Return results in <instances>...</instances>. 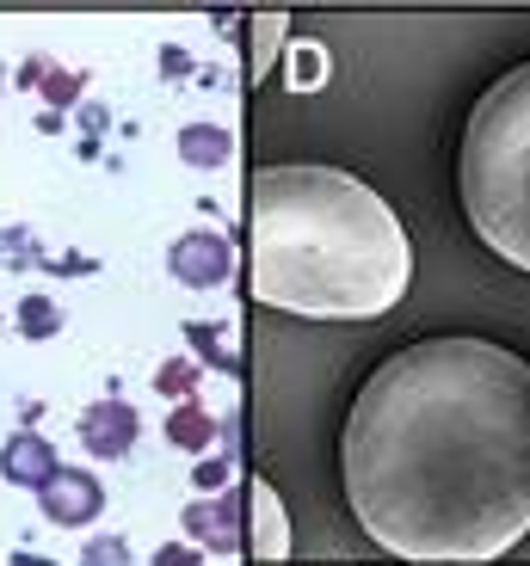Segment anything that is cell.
Returning a JSON list of instances; mask_svg holds the SVG:
<instances>
[{
  "mask_svg": "<svg viewBox=\"0 0 530 566\" xmlns=\"http://www.w3.org/2000/svg\"><path fill=\"white\" fill-rule=\"evenodd\" d=\"M148 566H204V548H179V542H173V548H155Z\"/></svg>",
  "mask_w": 530,
  "mask_h": 566,
  "instance_id": "17",
  "label": "cell"
},
{
  "mask_svg": "<svg viewBox=\"0 0 530 566\" xmlns=\"http://www.w3.org/2000/svg\"><path fill=\"white\" fill-rule=\"evenodd\" d=\"M457 185L481 247H493L506 265L530 271V62L506 69L475 99L469 129H463Z\"/></svg>",
  "mask_w": 530,
  "mask_h": 566,
  "instance_id": "3",
  "label": "cell"
},
{
  "mask_svg": "<svg viewBox=\"0 0 530 566\" xmlns=\"http://www.w3.org/2000/svg\"><path fill=\"white\" fill-rule=\"evenodd\" d=\"M179 155H186L191 167H222V160H229V136L216 124H191L186 136H179Z\"/></svg>",
  "mask_w": 530,
  "mask_h": 566,
  "instance_id": "10",
  "label": "cell"
},
{
  "mask_svg": "<svg viewBox=\"0 0 530 566\" xmlns=\"http://www.w3.org/2000/svg\"><path fill=\"white\" fill-rule=\"evenodd\" d=\"M186 536L210 554H235L247 548L241 536V493H198L186 505Z\"/></svg>",
  "mask_w": 530,
  "mask_h": 566,
  "instance_id": "5",
  "label": "cell"
},
{
  "mask_svg": "<svg viewBox=\"0 0 530 566\" xmlns=\"http://www.w3.org/2000/svg\"><path fill=\"white\" fill-rule=\"evenodd\" d=\"M352 517L402 560H500L530 536V364L493 339L402 345L340 431Z\"/></svg>",
  "mask_w": 530,
  "mask_h": 566,
  "instance_id": "1",
  "label": "cell"
},
{
  "mask_svg": "<svg viewBox=\"0 0 530 566\" xmlns=\"http://www.w3.org/2000/svg\"><path fill=\"white\" fill-rule=\"evenodd\" d=\"M167 443H179V450L204 455V450L216 443V419L198 407V400H179V407H173V419H167Z\"/></svg>",
  "mask_w": 530,
  "mask_h": 566,
  "instance_id": "9",
  "label": "cell"
},
{
  "mask_svg": "<svg viewBox=\"0 0 530 566\" xmlns=\"http://www.w3.org/2000/svg\"><path fill=\"white\" fill-rule=\"evenodd\" d=\"M38 505H43L50 524L81 530V524H93V517L105 511V486H100L93 468H56V481L38 486Z\"/></svg>",
  "mask_w": 530,
  "mask_h": 566,
  "instance_id": "4",
  "label": "cell"
},
{
  "mask_svg": "<svg viewBox=\"0 0 530 566\" xmlns=\"http://www.w3.org/2000/svg\"><path fill=\"white\" fill-rule=\"evenodd\" d=\"M136 412H129V400H93V407L81 412V443L93 455H105V462H117V455H129V443H136Z\"/></svg>",
  "mask_w": 530,
  "mask_h": 566,
  "instance_id": "7",
  "label": "cell"
},
{
  "mask_svg": "<svg viewBox=\"0 0 530 566\" xmlns=\"http://www.w3.org/2000/svg\"><path fill=\"white\" fill-rule=\"evenodd\" d=\"M191 481H198V493H222V486H229V462H198Z\"/></svg>",
  "mask_w": 530,
  "mask_h": 566,
  "instance_id": "16",
  "label": "cell"
},
{
  "mask_svg": "<svg viewBox=\"0 0 530 566\" xmlns=\"http://www.w3.org/2000/svg\"><path fill=\"white\" fill-rule=\"evenodd\" d=\"M191 382H198V364H186V357H173V364L155 376L160 395H191Z\"/></svg>",
  "mask_w": 530,
  "mask_h": 566,
  "instance_id": "14",
  "label": "cell"
},
{
  "mask_svg": "<svg viewBox=\"0 0 530 566\" xmlns=\"http://www.w3.org/2000/svg\"><path fill=\"white\" fill-rule=\"evenodd\" d=\"M56 468H62L56 443L38 438V431H13L7 450H0V474H7L13 486H31V493H38L43 481H56Z\"/></svg>",
  "mask_w": 530,
  "mask_h": 566,
  "instance_id": "8",
  "label": "cell"
},
{
  "mask_svg": "<svg viewBox=\"0 0 530 566\" xmlns=\"http://www.w3.org/2000/svg\"><path fill=\"white\" fill-rule=\"evenodd\" d=\"M414 283L402 216L358 172L259 167L247 179V290L302 321H376Z\"/></svg>",
  "mask_w": 530,
  "mask_h": 566,
  "instance_id": "2",
  "label": "cell"
},
{
  "mask_svg": "<svg viewBox=\"0 0 530 566\" xmlns=\"http://www.w3.org/2000/svg\"><path fill=\"white\" fill-rule=\"evenodd\" d=\"M19 326H25V339H50V333L62 326V314H56V302L25 296V302H19Z\"/></svg>",
  "mask_w": 530,
  "mask_h": 566,
  "instance_id": "12",
  "label": "cell"
},
{
  "mask_svg": "<svg viewBox=\"0 0 530 566\" xmlns=\"http://www.w3.org/2000/svg\"><path fill=\"white\" fill-rule=\"evenodd\" d=\"M81 566H129L124 536H93V542H86V554H81Z\"/></svg>",
  "mask_w": 530,
  "mask_h": 566,
  "instance_id": "13",
  "label": "cell"
},
{
  "mask_svg": "<svg viewBox=\"0 0 530 566\" xmlns=\"http://www.w3.org/2000/svg\"><path fill=\"white\" fill-rule=\"evenodd\" d=\"M167 265H173V277L186 283V290H222L229 271H235V253H229L222 234H204L198 228V234H186V241H173Z\"/></svg>",
  "mask_w": 530,
  "mask_h": 566,
  "instance_id": "6",
  "label": "cell"
},
{
  "mask_svg": "<svg viewBox=\"0 0 530 566\" xmlns=\"http://www.w3.org/2000/svg\"><path fill=\"white\" fill-rule=\"evenodd\" d=\"M321 81H328V50L321 43H302L297 56H290V86L297 93H315Z\"/></svg>",
  "mask_w": 530,
  "mask_h": 566,
  "instance_id": "11",
  "label": "cell"
},
{
  "mask_svg": "<svg viewBox=\"0 0 530 566\" xmlns=\"http://www.w3.org/2000/svg\"><path fill=\"white\" fill-rule=\"evenodd\" d=\"M43 99H50V105H69L74 99V93H81V74H69V69H56V74H43Z\"/></svg>",
  "mask_w": 530,
  "mask_h": 566,
  "instance_id": "15",
  "label": "cell"
}]
</instances>
